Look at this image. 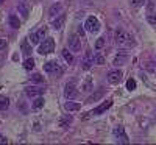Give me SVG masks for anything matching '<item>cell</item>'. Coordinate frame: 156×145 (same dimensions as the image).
<instances>
[{
	"label": "cell",
	"mask_w": 156,
	"mask_h": 145,
	"mask_svg": "<svg viewBox=\"0 0 156 145\" xmlns=\"http://www.w3.org/2000/svg\"><path fill=\"white\" fill-rule=\"evenodd\" d=\"M114 39H115V44L119 47H122V48H131V47L136 45L134 37L120 27L114 31Z\"/></svg>",
	"instance_id": "6da1fadb"
},
{
	"label": "cell",
	"mask_w": 156,
	"mask_h": 145,
	"mask_svg": "<svg viewBox=\"0 0 156 145\" xmlns=\"http://www.w3.org/2000/svg\"><path fill=\"white\" fill-rule=\"evenodd\" d=\"M67 45L70 51H80L81 50V36L80 34H70L67 39Z\"/></svg>",
	"instance_id": "7a4b0ae2"
},
{
	"label": "cell",
	"mask_w": 156,
	"mask_h": 145,
	"mask_svg": "<svg viewBox=\"0 0 156 145\" xmlns=\"http://www.w3.org/2000/svg\"><path fill=\"white\" fill-rule=\"evenodd\" d=\"M55 50V41L51 37H45L44 42L39 45V53L41 55H48Z\"/></svg>",
	"instance_id": "3957f363"
},
{
	"label": "cell",
	"mask_w": 156,
	"mask_h": 145,
	"mask_svg": "<svg viewBox=\"0 0 156 145\" xmlns=\"http://www.w3.org/2000/svg\"><path fill=\"white\" fill-rule=\"evenodd\" d=\"M84 28L89 31V33H97L100 30V22L95 16H89L84 22Z\"/></svg>",
	"instance_id": "277c9868"
},
{
	"label": "cell",
	"mask_w": 156,
	"mask_h": 145,
	"mask_svg": "<svg viewBox=\"0 0 156 145\" xmlns=\"http://www.w3.org/2000/svg\"><path fill=\"white\" fill-rule=\"evenodd\" d=\"M94 64H95V55H92V51L87 50L84 53V56H83V59H81V67L87 70V69L92 67Z\"/></svg>",
	"instance_id": "5b68a950"
},
{
	"label": "cell",
	"mask_w": 156,
	"mask_h": 145,
	"mask_svg": "<svg viewBox=\"0 0 156 145\" xmlns=\"http://www.w3.org/2000/svg\"><path fill=\"white\" fill-rule=\"evenodd\" d=\"M111 106H112V100H106V101H103V103L100 104V106L94 108V109L90 111L89 114H90V115H101L103 112H106Z\"/></svg>",
	"instance_id": "8992f818"
},
{
	"label": "cell",
	"mask_w": 156,
	"mask_h": 145,
	"mask_svg": "<svg viewBox=\"0 0 156 145\" xmlns=\"http://www.w3.org/2000/svg\"><path fill=\"white\" fill-rule=\"evenodd\" d=\"M64 95H66L67 100H73L78 95V89L75 86V83H67L66 87H64Z\"/></svg>",
	"instance_id": "52a82bcc"
},
{
	"label": "cell",
	"mask_w": 156,
	"mask_h": 145,
	"mask_svg": "<svg viewBox=\"0 0 156 145\" xmlns=\"http://www.w3.org/2000/svg\"><path fill=\"white\" fill-rule=\"evenodd\" d=\"M45 34H47V28H45V27L39 28L37 31H34V33L30 34V42H31V44H39V42L44 39Z\"/></svg>",
	"instance_id": "ba28073f"
},
{
	"label": "cell",
	"mask_w": 156,
	"mask_h": 145,
	"mask_svg": "<svg viewBox=\"0 0 156 145\" xmlns=\"http://www.w3.org/2000/svg\"><path fill=\"white\" fill-rule=\"evenodd\" d=\"M122 76H123L122 70H119V69H117V70H111L108 73V81L112 83V84H119L122 81Z\"/></svg>",
	"instance_id": "9c48e42d"
},
{
	"label": "cell",
	"mask_w": 156,
	"mask_h": 145,
	"mask_svg": "<svg viewBox=\"0 0 156 145\" xmlns=\"http://www.w3.org/2000/svg\"><path fill=\"white\" fill-rule=\"evenodd\" d=\"M112 134L119 139L120 142H128V136H126V133H125V128L122 126V125H119V126H115L114 128V131H112Z\"/></svg>",
	"instance_id": "30bf717a"
},
{
	"label": "cell",
	"mask_w": 156,
	"mask_h": 145,
	"mask_svg": "<svg viewBox=\"0 0 156 145\" xmlns=\"http://www.w3.org/2000/svg\"><path fill=\"white\" fill-rule=\"evenodd\" d=\"M44 70H45L47 73H53V72H56V70H58L59 73L62 72V70L59 69V65H58L56 61H48V62H45V64H44Z\"/></svg>",
	"instance_id": "8fae6325"
},
{
	"label": "cell",
	"mask_w": 156,
	"mask_h": 145,
	"mask_svg": "<svg viewBox=\"0 0 156 145\" xmlns=\"http://www.w3.org/2000/svg\"><path fill=\"white\" fill-rule=\"evenodd\" d=\"M45 92V89H42V87H27L25 89V94H27L28 97H39V95H42Z\"/></svg>",
	"instance_id": "7c38bea8"
},
{
	"label": "cell",
	"mask_w": 156,
	"mask_h": 145,
	"mask_svg": "<svg viewBox=\"0 0 156 145\" xmlns=\"http://www.w3.org/2000/svg\"><path fill=\"white\" fill-rule=\"evenodd\" d=\"M126 61H128V55H126V53H123V51H120L119 55H115V58H114L112 64H114V65H123Z\"/></svg>",
	"instance_id": "4fadbf2b"
},
{
	"label": "cell",
	"mask_w": 156,
	"mask_h": 145,
	"mask_svg": "<svg viewBox=\"0 0 156 145\" xmlns=\"http://www.w3.org/2000/svg\"><path fill=\"white\" fill-rule=\"evenodd\" d=\"M64 22H66V14H59L56 19H53L51 25H53V28H55V30H59V28H62Z\"/></svg>",
	"instance_id": "5bb4252c"
},
{
	"label": "cell",
	"mask_w": 156,
	"mask_h": 145,
	"mask_svg": "<svg viewBox=\"0 0 156 145\" xmlns=\"http://www.w3.org/2000/svg\"><path fill=\"white\" fill-rule=\"evenodd\" d=\"M103 95H105V90H103V89H98V90H95L94 94L86 100V103H94V101H98Z\"/></svg>",
	"instance_id": "9a60e30c"
},
{
	"label": "cell",
	"mask_w": 156,
	"mask_h": 145,
	"mask_svg": "<svg viewBox=\"0 0 156 145\" xmlns=\"http://www.w3.org/2000/svg\"><path fill=\"white\" fill-rule=\"evenodd\" d=\"M72 120H73L72 115H70V114H66V115H62V117L59 118L58 125H59V126H62V128H67V126L72 123Z\"/></svg>",
	"instance_id": "2e32d148"
},
{
	"label": "cell",
	"mask_w": 156,
	"mask_h": 145,
	"mask_svg": "<svg viewBox=\"0 0 156 145\" xmlns=\"http://www.w3.org/2000/svg\"><path fill=\"white\" fill-rule=\"evenodd\" d=\"M64 108H66V111H69V112H73V111H80L81 109V104L80 103H75V101H67L66 104H64Z\"/></svg>",
	"instance_id": "e0dca14e"
},
{
	"label": "cell",
	"mask_w": 156,
	"mask_h": 145,
	"mask_svg": "<svg viewBox=\"0 0 156 145\" xmlns=\"http://www.w3.org/2000/svg\"><path fill=\"white\" fill-rule=\"evenodd\" d=\"M92 89H94V86H92V78L86 76V80H84L83 84H81V90H83V92H90Z\"/></svg>",
	"instance_id": "ac0fdd59"
},
{
	"label": "cell",
	"mask_w": 156,
	"mask_h": 145,
	"mask_svg": "<svg viewBox=\"0 0 156 145\" xmlns=\"http://www.w3.org/2000/svg\"><path fill=\"white\" fill-rule=\"evenodd\" d=\"M8 23H9V27H12V28H19V27H20L19 17H17L16 14H9V16H8Z\"/></svg>",
	"instance_id": "d6986e66"
},
{
	"label": "cell",
	"mask_w": 156,
	"mask_h": 145,
	"mask_svg": "<svg viewBox=\"0 0 156 145\" xmlns=\"http://www.w3.org/2000/svg\"><path fill=\"white\" fill-rule=\"evenodd\" d=\"M61 8H62V5H61V3H55V5H51V6H50V9H48V16H50V17L56 16L58 12L61 11Z\"/></svg>",
	"instance_id": "ffe728a7"
},
{
	"label": "cell",
	"mask_w": 156,
	"mask_h": 145,
	"mask_svg": "<svg viewBox=\"0 0 156 145\" xmlns=\"http://www.w3.org/2000/svg\"><path fill=\"white\" fill-rule=\"evenodd\" d=\"M17 8H19V11H20L22 17H23V19H27V17H28V6L25 5L23 2H20V3L17 5Z\"/></svg>",
	"instance_id": "44dd1931"
},
{
	"label": "cell",
	"mask_w": 156,
	"mask_h": 145,
	"mask_svg": "<svg viewBox=\"0 0 156 145\" xmlns=\"http://www.w3.org/2000/svg\"><path fill=\"white\" fill-rule=\"evenodd\" d=\"M20 48H22V53H23V55H27V56L31 53V47H30L28 41H22V44H20Z\"/></svg>",
	"instance_id": "7402d4cb"
},
{
	"label": "cell",
	"mask_w": 156,
	"mask_h": 145,
	"mask_svg": "<svg viewBox=\"0 0 156 145\" xmlns=\"http://www.w3.org/2000/svg\"><path fill=\"white\" fill-rule=\"evenodd\" d=\"M44 98L41 97V95H39V97H36V100L33 101V109H41L42 106H44Z\"/></svg>",
	"instance_id": "603a6c76"
},
{
	"label": "cell",
	"mask_w": 156,
	"mask_h": 145,
	"mask_svg": "<svg viewBox=\"0 0 156 145\" xmlns=\"http://www.w3.org/2000/svg\"><path fill=\"white\" fill-rule=\"evenodd\" d=\"M8 106H9V100H8V97L0 95V111L8 109Z\"/></svg>",
	"instance_id": "cb8c5ba5"
},
{
	"label": "cell",
	"mask_w": 156,
	"mask_h": 145,
	"mask_svg": "<svg viewBox=\"0 0 156 145\" xmlns=\"http://www.w3.org/2000/svg\"><path fill=\"white\" fill-rule=\"evenodd\" d=\"M62 56H64V59H66L67 64H72V62H73V56H72V53H70L67 48H64V50H62Z\"/></svg>",
	"instance_id": "d4e9b609"
},
{
	"label": "cell",
	"mask_w": 156,
	"mask_h": 145,
	"mask_svg": "<svg viewBox=\"0 0 156 145\" xmlns=\"http://www.w3.org/2000/svg\"><path fill=\"white\" fill-rule=\"evenodd\" d=\"M105 45H106V37L101 36V37H98L97 41H95V48H97V50H101Z\"/></svg>",
	"instance_id": "484cf974"
},
{
	"label": "cell",
	"mask_w": 156,
	"mask_h": 145,
	"mask_svg": "<svg viewBox=\"0 0 156 145\" xmlns=\"http://www.w3.org/2000/svg\"><path fill=\"white\" fill-rule=\"evenodd\" d=\"M23 67L27 69V70H31L34 67V59L33 58H27V59L23 61Z\"/></svg>",
	"instance_id": "4316f807"
},
{
	"label": "cell",
	"mask_w": 156,
	"mask_h": 145,
	"mask_svg": "<svg viewBox=\"0 0 156 145\" xmlns=\"http://www.w3.org/2000/svg\"><path fill=\"white\" fill-rule=\"evenodd\" d=\"M144 3H145V0H129V5L133 8H140V6H144Z\"/></svg>",
	"instance_id": "83f0119b"
},
{
	"label": "cell",
	"mask_w": 156,
	"mask_h": 145,
	"mask_svg": "<svg viewBox=\"0 0 156 145\" xmlns=\"http://www.w3.org/2000/svg\"><path fill=\"white\" fill-rule=\"evenodd\" d=\"M126 89H128V90H134V89H136V80L129 78V80L126 81Z\"/></svg>",
	"instance_id": "f1b7e54d"
},
{
	"label": "cell",
	"mask_w": 156,
	"mask_h": 145,
	"mask_svg": "<svg viewBox=\"0 0 156 145\" xmlns=\"http://www.w3.org/2000/svg\"><path fill=\"white\" fill-rule=\"evenodd\" d=\"M31 80H33L34 83H44V76H42L41 73H34V75L31 76Z\"/></svg>",
	"instance_id": "f546056e"
},
{
	"label": "cell",
	"mask_w": 156,
	"mask_h": 145,
	"mask_svg": "<svg viewBox=\"0 0 156 145\" xmlns=\"http://www.w3.org/2000/svg\"><path fill=\"white\" fill-rule=\"evenodd\" d=\"M147 20H148L150 25H156V12H153V14H148Z\"/></svg>",
	"instance_id": "4dcf8cb0"
},
{
	"label": "cell",
	"mask_w": 156,
	"mask_h": 145,
	"mask_svg": "<svg viewBox=\"0 0 156 145\" xmlns=\"http://www.w3.org/2000/svg\"><path fill=\"white\" fill-rule=\"evenodd\" d=\"M95 64H100V65L105 64V58H103L101 55H97V56H95Z\"/></svg>",
	"instance_id": "1f68e13d"
},
{
	"label": "cell",
	"mask_w": 156,
	"mask_h": 145,
	"mask_svg": "<svg viewBox=\"0 0 156 145\" xmlns=\"http://www.w3.org/2000/svg\"><path fill=\"white\" fill-rule=\"evenodd\" d=\"M6 45H8L6 39H0V51H2V50H5V48H6Z\"/></svg>",
	"instance_id": "d6a6232c"
},
{
	"label": "cell",
	"mask_w": 156,
	"mask_h": 145,
	"mask_svg": "<svg viewBox=\"0 0 156 145\" xmlns=\"http://www.w3.org/2000/svg\"><path fill=\"white\" fill-rule=\"evenodd\" d=\"M147 69H150V70H156V61L147 62Z\"/></svg>",
	"instance_id": "836d02e7"
},
{
	"label": "cell",
	"mask_w": 156,
	"mask_h": 145,
	"mask_svg": "<svg viewBox=\"0 0 156 145\" xmlns=\"http://www.w3.org/2000/svg\"><path fill=\"white\" fill-rule=\"evenodd\" d=\"M5 142H6V139L3 136H0V143H5Z\"/></svg>",
	"instance_id": "e575fe53"
},
{
	"label": "cell",
	"mask_w": 156,
	"mask_h": 145,
	"mask_svg": "<svg viewBox=\"0 0 156 145\" xmlns=\"http://www.w3.org/2000/svg\"><path fill=\"white\" fill-rule=\"evenodd\" d=\"M2 2H5V0H0V3H2Z\"/></svg>",
	"instance_id": "d590c367"
}]
</instances>
